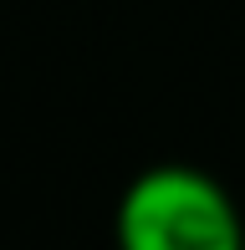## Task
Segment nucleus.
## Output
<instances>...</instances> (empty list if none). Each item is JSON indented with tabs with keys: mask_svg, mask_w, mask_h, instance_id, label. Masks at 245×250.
<instances>
[{
	"mask_svg": "<svg viewBox=\"0 0 245 250\" xmlns=\"http://www.w3.org/2000/svg\"><path fill=\"white\" fill-rule=\"evenodd\" d=\"M118 250H245L240 204L194 164H153L122 189Z\"/></svg>",
	"mask_w": 245,
	"mask_h": 250,
	"instance_id": "obj_1",
	"label": "nucleus"
}]
</instances>
